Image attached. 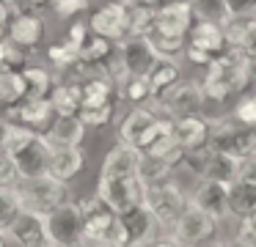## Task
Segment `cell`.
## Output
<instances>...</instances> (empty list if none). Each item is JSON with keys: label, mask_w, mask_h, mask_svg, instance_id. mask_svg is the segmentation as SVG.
Here are the masks:
<instances>
[{"label": "cell", "mask_w": 256, "mask_h": 247, "mask_svg": "<svg viewBox=\"0 0 256 247\" xmlns=\"http://www.w3.org/2000/svg\"><path fill=\"white\" fill-rule=\"evenodd\" d=\"M50 102L56 107V115H78L83 107V85L80 82H61L52 88Z\"/></svg>", "instance_id": "484cf974"}, {"label": "cell", "mask_w": 256, "mask_h": 247, "mask_svg": "<svg viewBox=\"0 0 256 247\" xmlns=\"http://www.w3.org/2000/svg\"><path fill=\"white\" fill-rule=\"evenodd\" d=\"M42 33H44V19L34 11H17L8 22V38L22 49L36 47L42 41Z\"/></svg>", "instance_id": "603a6c76"}, {"label": "cell", "mask_w": 256, "mask_h": 247, "mask_svg": "<svg viewBox=\"0 0 256 247\" xmlns=\"http://www.w3.org/2000/svg\"><path fill=\"white\" fill-rule=\"evenodd\" d=\"M17 14L14 11V0H0V30H8V22Z\"/></svg>", "instance_id": "f6af8a7d"}, {"label": "cell", "mask_w": 256, "mask_h": 247, "mask_svg": "<svg viewBox=\"0 0 256 247\" xmlns=\"http://www.w3.org/2000/svg\"><path fill=\"white\" fill-rule=\"evenodd\" d=\"M124 223V228H127V236H130V247H146L152 245V242L157 239V220L154 214L149 212L146 206H138L132 209V212L127 214H118Z\"/></svg>", "instance_id": "44dd1931"}, {"label": "cell", "mask_w": 256, "mask_h": 247, "mask_svg": "<svg viewBox=\"0 0 256 247\" xmlns=\"http://www.w3.org/2000/svg\"><path fill=\"white\" fill-rule=\"evenodd\" d=\"M42 247H56V245H50V242H44V245H42Z\"/></svg>", "instance_id": "11a10c76"}, {"label": "cell", "mask_w": 256, "mask_h": 247, "mask_svg": "<svg viewBox=\"0 0 256 247\" xmlns=\"http://www.w3.org/2000/svg\"><path fill=\"white\" fill-rule=\"evenodd\" d=\"M188 44L201 52H206L210 58H218L228 49V33L223 25L218 22H204V19H196L193 27L188 33Z\"/></svg>", "instance_id": "2e32d148"}, {"label": "cell", "mask_w": 256, "mask_h": 247, "mask_svg": "<svg viewBox=\"0 0 256 247\" xmlns=\"http://www.w3.org/2000/svg\"><path fill=\"white\" fill-rule=\"evenodd\" d=\"M25 3H30V5H42L44 0H25Z\"/></svg>", "instance_id": "f5cc1de1"}, {"label": "cell", "mask_w": 256, "mask_h": 247, "mask_svg": "<svg viewBox=\"0 0 256 247\" xmlns=\"http://www.w3.org/2000/svg\"><path fill=\"white\" fill-rule=\"evenodd\" d=\"M256 209V190L254 187H245L240 181L228 184V214L232 217H248Z\"/></svg>", "instance_id": "f1b7e54d"}, {"label": "cell", "mask_w": 256, "mask_h": 247, "mask_svg": "<svg viewBox=\"0 0 256 247\" xmlns=\"http://www.w3.org/2000/svg\"><path fill=\"white\" fill-rule=\"evenodd\" d=\"M22 99H25L22 69H0V104H3V110L20 104Z\"/></svg>", "instance_id": "4316f807"}, {"label": "cell", "mask_w": 256, "mask_h": 247, "mask_svg": "<svg viewBox=\"0 0 256 247\" xmlns=\"http://www.w3.org/2000/svg\"><path fill=\"white\" fill-rule=\"evenodd\" d=\"M190 5H193L196 19L218 22V25H223V27L234 19L232 11H228V0H190Z\"/></svg>", "instance_id": "4dcf8cb0"}, {"label": "cell", "mask_w": 256, "mask_h": 247, "mask_svg": "<svg viewBox=\"0 0 256 247\" xmlns=\"http://www.w3.org/2000/svg\"><path fill=\"white\" fill-rule=\"evenodd\" d=\"M234 121H240L242 126H250V129H256V91L248 93V96H240L237 104H234L232 113Z\"/></svg>", "instance_id": "74e56055"}, {"label": "cell", "mask_w": 256, "mask_h": 247, "mask_svg": "<svg viewBox=\"0 0 256 247\" xmlns=\"http://www.w3.org/2000/svg\"><path fill=\"white\" fill-rule=\"evenodd\" d=\"M17 170H14V162L8 159V154L0 148V187H14L17 184Z\"/></svg>", "instance_id": "b9f144b4"}, {"label": "cell", "mask_w": 256, "mask_h": 247, "mask_svg": "<svg viewBox=\"0 0 256 247\" xmlns=\"http://www.w3.org/2000/svg\"><path fill=\"white\" fill-rule=\"evenodd\" d=\"M6 47H8V36L0 30V69H6Z\"/></svg>", "instance_id": "c3c4849f"}, {"label": "cell", "mask_w": 256, "mask_h": 247, "mask_svg": "<svg viewBox=\"0 0 256 247\" xmlns=\"http://www.w3.org/2000/svg\"><path fill=\"white\" fill-rule=\"evenodd\" d=\"M228 11H232L234 19L256 16V0H228Z\"/></svg>", "instance_id": "7bdbcfd3"}, {"label": "cell", "mask_w": 256, "mask_h": 247, "mask_svg": "<svg viewBox=\"0 0 256 247\" xmlns=\"http://www.w3.org/2000/svg\"><path fill=\"white\" fill-rule=\"evenodd\" d=\"M12 190L20 198V206L36 214H50L56 206L69 201V184L52 179L50 173L36 176V179H17Z\"/></svg>", "instance_id": "277c9868"}, {"label": "cell", "mask_w": 256, "mask_h": 247, "mask_svg": "<svg viewBox=\"0 0 256 247\" xmlns=\"http://www.w3.org/2000/svg\"><path fill=\"white\" fill-rule=\"evenodd\" d=\"M72 247H94V245H91V242H86V239H83V242H78V245H72Z\"/></svg>", "instance_id": "816d5d0a"}, {"label": "cell", "mask_w": 256, "mask_h": 247, "mask_svg": "<svg viewBox=\"0 0 256 247\" xmlns=\"http://www.w3.org/2000/svg\"><path fill=\"white\" fill-rule=\"evenodd\" d=\"M174 137H176L179 148L184 154L198 151V148L210 146V121L204 115H184V118H174Z\"/></svg>", "instance_id": "d6986e66"}, {"label": "cell", "mask_w": 256, "mask_h": 247, "mask_svg": "<svg viewBox=\"0 0 256 247\" xmlns=\"http://www.w3.org/2000/svg\"><path fill=\"white\" fill-rule=\"evenodd\" d=\"M83 165H86V154L80 146H52L47 173L58 181H72L83 170Z\"/></svg>", "instance_id": "7402d4cb"}, {"label": "cell", "mask_w": 256, "mask_h": 247, "mask_svg": "<svg viewBox=\"0 0 256 247\" xmlns=\"http://www.w3.org/2000/svg\"><path fill=\"white\" fill-rule=\"evenodd\" d=\"M237 181L256 190V154H248V157L240 159V165H237Z\"/></svg>", "instance_id": "f35d334b"}, {"label": "cell", "mask_w": 256, "mask_h": 247, "mask_svg": "<svg viewBox=\"0 0 256 247\" xmlns=\"http://www.w3.org/2000/svg\"><path fill=\"white\" fill-rule=\"evenodd\" d=\"M0 132H3V118H0Z\"/></svg>", "instance_id": "9f6ffc18"}, {"label": "cell", "mask_w": 256, "mask_h": 247, "mask_svg": "<svg viewBox=\"0 0 256 247\" xmlns=\"http://www.w3.org/2000/svg\"><path fill=\"white\" fill-rule=\"evenodd\" d=\"M210 146L218 151L228 154V157H248L256 151V129L242 126L240 121H234L232 115L210 121Z\"/></svg>", "instance_id": "ba28073f"}, {"label": "cell", "mask_w": 256, "mask_h": 247, "mask_svg": "<svg viewBox=\"0 0 256 247\" xmlns=\"http://www.w3.org/2000/svg\"><path fill=\"white\" fill-rule=\"evenodd\" d=\"M44 228H47V242L56 247H72L86 239V225H83V212L78 201L69 198L66 203L56 206L50 214H44Z\"/></svg>", "instance_id": "9c48e42d"}, {"label": "cell", "mask_w": 256, "mask_h": 247, "mask_svg": "<svg viewBox=\"0 0 256 247\" xmlns=\"http://www.w3.org/2000/svg\"><path fill=\"white\" fill-rule=\"evenodd\" d=\"M47 58H50V63L56 66V69H74L80 60V52L74 47H69L66 41L61 44H50V49H47Z\"/></svg>", "instance_id": "d590c367"}, {"label": "cell", "mask_w": 256, "mask_h": 247, "mask_svg": "<svg viewBox=\"0 0 256 247\" xmlns=\"http://www.w3.org/2000/svg\"><path fill=\"white\" fill-rule=\"evenodd\" d=\"M52 8H56V14L61 16V19H66V16H78L80 11L88 8V0H50Z\"/></svg>", "instance_id": "ab89813d"}, {"label": "cell", "mask_w": 256, "mask_h": 247, "mask_svg": "<svg viewBox=\"0 0 256 247\" xmlns=\"http://www.w3.org/2000/svg\"><path fill=\"white\" fill-rule=\"evenodd\" d=\"M240 239H245V242H254L256 245V209L248 214V217H242L240 220Z\"/></svg>", "instance_id": "ee69618b"}, {"label": "cell", "mask_w": 256, "mask_h": 247, "mask_svg": "<svg viewBox=\"0 0 256 247\" xmlns=\"http://www.w3.org/2000/svg\"><path fill=\"white\" fill-rule=\"evenodd\" d=\"M182 80V74H179V66L176 60H166L162 58L160 63L152 69L149 74V85H152V99H157L160 93H166L171 85H176V82Z\"/></svg>", "instance_id": "f546056e"}, {"label": "cell", "mask_w": 256, "mask_h": 247, "mask_svg": "<svg viewBox=\"0 0 256 247\" xmlns=\"http://www.w3.org/2000/svg\"><path fill=\"white\" fill-rule=\"evenodd\" d=\"M8 118H17V124H25L30 129H50V124L56 121V107H52L50 96H28L20 104L6 110Z\"/></svg>", "instance_id": "5bb4252c"}, {"label": "cell", "mask_w": 256, "mask_h": 247, "mask_svg": "<svg viewBox=\"0 0 256 247\" xmlns=\"http://www.w3.org/2000/svg\"><path fill=\"white\" fill-rule=\"evenodd\" d=\"M146 247H182V245H179V242L168 234V236H157V239L152 242V245H146Z\"/></svg>", "instance_id": "7dc6e473"}, {"label": "cell", "mask_w": 256, "mask_h": 247, "mask_svg": "<svg viewBox=\"0 0 256 247\" xmlns=\"http://www.w3.org/2000/svg\"><path fill=\"white\" fill-rule=\"evenodd\" d=\"M190 203L212 214L215 220L232 217L228 214V184H220V181H198V187L190 192Z\"/></svg>", "instance_id": "9a60e30c"}, {"label": "cell", "mask_w": 256, "mask_h": 247, "mask_svg": "<svg viewBox=\"0 0 256 247\" xmlns=\"http://www.w3.org/2000/svg\"><path fill=\"white\" fill-rule=\"evenodd\" d=\"M152 44H154L157 55L166 60H176L179 55H184L188 47V36H160V33H152Z\"/></svg>", "instance_id": "836d02e7"}, {"label": "cell", "mask_w": 256, "mask_h": 247, "mask_svg": "<svg viewBox=\"0 0 256 247\" xmlns=\"http://www.w3.org/2000/svg\"><path fill=\"white\" fill-rule=\"evenodd\" d=\"M218 223H220V220H215L212 214H206V212H201L198 206L188 203L184 212L176 217V223L171 225V236L182 247H198V245H204V242H210V236H215Z\"/></svg>", "instance_id": "8fae6325"}, {"label": "cell", "mask_w": 256, "mask_h": 247, "mask_svg": "<svg viewBox=\"0 0 256 247\" xmlns=\"http://www.w3.org/2000/svg\"><path fill=\"white\" fill-rule=\"evenodd\" d=\"M0 148L8 154L14 162L20 179H36L44 176L50 168V154L52 146L44 137V132H36L17 121H3V132H0Z\"/></svg>", "instance_id": "6da1fadb"}, {"label": "cell", "mask_w": 256, "mask_h": 247, "mask_svg": "<svg viewBox=\"0 0 256 247\" xmlns=\"http://www.w3.org/2000/svg\"><path fill=\"white\" fill-rule=\"evenodd\" d=\"M188 203H190V195L174 179H162V181H154V184L146 187L144 206L154 214L160 228H171Z\"/></svg>", "instance_id": "8992f818"}, {"label": "cell", "mask_w": 256, "mask_h": 247, "mask_svg": "<svg viewBox=\"0 0 256 247\" xmlns=\"http://www.w3.org/2000/svg\"><path fill=\"white\" fill-rule=\"evenodd\" d=\"M254 82V71H250V63L237 52L234 47H228L223 55H218L204 71V80H201V88H204L206 102H226L232 96H240L245 88Z\"/></svg>", "instance_id": "7a4b0ae2"}, {"label": "cell", "mask_w": 256, "mask_h": 247, "mask_svg": "<svg viewBox=\"0 0 256 247\" xmlns=\"http://www.w3.org/2000/svg\"><path fill=\"white\" fill-rule=\"evenodd\" d=\"M6 236L17 247H42L47 242V228H44V214H36L22 209L14 225L6 231Z\"/></svg>", "instance_id": "e0dca14e"}, {"label": "cell", "mask_w": 256, "mask_h": 247, "mask_svg": "<svg viewBox=\"0 0 256 247\" xmlns=\"http://www.w3.org/2000/svg\"><path fill=\"white\" fill-rule=\"evenodd\" d=\"M168 132H174V118L160 115L154 107L138 104V107H132L124 115L122 126H118V140L146 151L157 137L168 135Z\"/></svg>", "instance_id": "3957f363"}, {"label": "cell", "mask_w": 256, "mask_h": 247, "mask_svg": "<svg viewBox=\"0 0 256 247\" xmlns=\"http://www.w3.org/2000/svg\"><path fill=\"white\" fill-rule=\"evenodd\" d=\"M254 154H256V151H254Z\"/></svg>", "instance_id": "6f0895ef"}, {"label": "cell", "mask_w": 256, "mask_h": 247, "mask_svg": "<svg viewBox=\"0 0 256 247\" xmlns=\"http://www.w3.org/2000/svg\"><path fill=\"white\" fill-rule=\"evenodd\" d=\"M22 206H20V198L14 195L12 187H0V234L6 236V231L14 225V220L20 217Z\"/></svg>", "instance_id": "d6a6232c"}, {"label": "cell", "mask_w": 256, "mask_h": 247, "mask_svg": "<svg viewBox=\"0 0 256 247\" xmlns=\"http://www.w3.org/2000/svg\"><path fill=\"white\" fill-rule=\"evenodd\" d=\"M226 33H228V47H234L250 63L254 82H256V16L232 19L226 25Z\"/></svg>", "instance_id": "ffe728a7"}, {"label": "cell", "mask_w": 256, "mask_h": 247, "mask_svg": "<svg viewBox=\"0 0 256 247\" xmlns=\"http://www.w3.org/2000/svg\"><path fill=\"white\" fill-rule=\"evenodd\" d=\"M78 115L88 129H102V126H108L113 121V115H116V102L105 104V107H83Z\"/></svg>", "instance_id": "8d00e7d4"}, {"label": "cell", "mask_w": 256, "mask_h": 247, "mask_svg": "<svg viewBox=\"0 0 256 247\" xmlns=\"http://www.w3.org/2000/svg\"><path fill=\"white\" fill-rule=\"evenodd\" d=\"M154 11L157 8H130V36H152L154 33Z\"/></svg>", "instance_id": "e575fe53"}, {"label": "cell", "mask_w": 256, "mask_h": 247, "mask_svg": "<svg viewBox=\"0 0 256 247\" xmlns=\"http://www.w3.org/2000/svg\"><path fill=\"white\" fill-rule=\"evenodd\" d=\"M122 3L130 8H160L166 0H122Z\"/></svg>", "instance_id": "bcb514c9"}, {"label": "cell", "mask_w": 256, "mask_h": 247, "mask_svg": "<svg viewBox=\"0 0 256 247\" xmlns=\"http://www.w3.org/2000/svg\"><path fill=\"white\" fill-rule=\"evenodd\" d=\"M116 52H118V63H122V74L124 77H149L152 69L162 60L160 55H157V49H154V44H152L149 36H127V38H122V41L116 44Z\"/></svg>", "instance_id": "30bf717a"}, {"label": "cell", "mask_w": 256, "mask_h": 247, "mask_svg": "<svg viewBox=\"0 0 256 247\" xmlns=\"http://www.w3.org/2000/svg\"><path fill=\"white\" fill-rule=\"evenodd\" d=\"M88 36H91V27L86 25V22H74V25L69 27V33H66V38H64V41L80 52V49H83V44L88 41Z\"/></svg>", "instance_id": "60d3db41"}, {"label": "cell", "mask_w": 256, "mask_h": 247, "mask_svg": "<svg viewBox=\"0 0 256 247\" xmlns=\"http://www.w3.org/2000/svg\"><path fill=\"white\" fill-rule=\"evenodd\" d=\"M198 247H228V242H204V245Z\"/></svg>", "instance_id": "f907efd6"}, {"label": "cell", "mask_w": 256, "mask_h": 247, "mask_svg": "<svg viewBox=\"0 0 256 247\" xmlns=\"http://www.w3.org/2000/svg\"><path fill=\"white\" fill-rule=\"evenodd\" d=\"M196 22L190 0H171L154 11V33L160 36H188Z\"/></svg>", "instance_id": "4fadbf2b"}, {"label": "cell", "mask_w": 256, "mask_h": 247, "mask_svg": "<svg viewBox=\"0 0 256 247\" xmlns=\"http://www.w3.org/2000/svg\"><path fill=\"white\" fill-rule=\"evenodd\" d=\"M83 107H105V104H113L116 102V80L108 74H91V77H83ZM80 107V110H83Z\"/></svg>", "instance_id": "cb8c5ba5"}, {"label": "cell", "mask_w": 256, "mask_h": 247, "mask_svg": "<svg viewBox=\"0 0 256 247\" xmlns=\"http://www.w3.org/2000/svg\"><path fill=\"white\" fill-rule=\"evenodd\" d=\"M146 181L144 176H100L96 181V198L113 209L116 214H127L132 209L144 206L146 198Z\"/></svg>", "instance_id": "5b68a950"}, {"label": "cell", "mask_w": 256, "mask_h": 247, "mask_svg": "<svg viewBox=\"0 0 256 247\" xmlns=\"http://www.w3.org/2000/svg\"><path fill=\"white\" fill-rule=\"evenodd\" d=\"M22 80H25V99L28 96H50L52 88H56L52 71H47L44 66H25Z\"/></svg>", "instance_id": "83f0119b"}, {"label": "cell", "mask_w": 256, "mask_h": 247, "mask_svg": "<svg viewBox=\"0 0 256 247\" xmlns=\"http://www.w3.org/2000/svg\"><path fill=\"white\" fill-rule=\"evenodd\" d=\"M140 165H144V151L127 143H118L105 154L100 176H138Z\"/></svg>", "instance_id": "ac0fdd59"}, {"label": "cell", "mask_w": 256, "mask_h": 247, "mask_svg": "<svg viewBox=\"0 0 256 247\" xmlns=\"http://www.w3.org/2000/svg\"><path fill=\"white\" fill-rule=\"evenodd\" d=\"M86 129L88 126L80 121V115H56L44 137L50 140V146H80L86 137Z\"/></svg>", "instance_id": "d4e9b609"}, {"label": "cell", "mask_w": 256, "mask_h": 247, "mask_svg": "<svg viewBox=\"0 0 256 247\" xmlns=\"http://www.w3.org/2000/svg\"><path fill=\"white\" fill-rule=\"evenodd\" d=\"M154 102V110L166 118H184V115H201L206 107V96L201 82L196 80H179L166 93H160Z\"/></svg>", "instance_id": "52a82bcc"}, {"label": "cell", "mask_w": 256, "mask_h": 247, "mask_svg": "<svg viewBox=\"0 0 256 247\" xmlns=\"http://www.w3.org/2000/svg\"><path fill=\"white\" fill-rule=\"evenodd\" d=\"M91 33L102 38H110V41H122V38L130 36V8L122 3V0H113V3H105L100 11H94L88 19Z\"/></svg>", "instance_id": "7c38bea8"}, {"label": "cell", "mask_w": 256, "mask_h": 247, "mask_svg": "<svg viewBox=\"0 0 256 247\" xmlns=\"http://www.w3.org/2000/svg\"><path fill=\"white\" fill-rule=\"evenodd\" d=\"M116 88H118V99H130L135 104H144L152 99L149 77H124Z\"/></svg>", "instance_id": "1f68e13d"}, {"label": "cell", "mask_w": 256, "mask_h": 247, "mask_svg": "<svg viewBox=\"0 0 256 247\" xmlns=\"http://www.w3.org/2000/svg\"><path fill=\"white\" fill-rule=\"evenodd\" d=\"M228 247H256V245H254V242H245V239H240V236H237V239H234Z\"/></svg>", "instance_id": "681fc988"}, {"label": "cell", "mask_w": 256, "mask_h": 247, "mask_svg": "<svg viewBox=\"0 0 256 247\" xmlns=\"http://www.w3.org/2000/svg\"><path fill=\"white\" fill-rule=\"evenodd\" d=\"M0 247H6V236L0 234Z\"/></svg>", "instance_id": "db71d44e"}]
</instances>
